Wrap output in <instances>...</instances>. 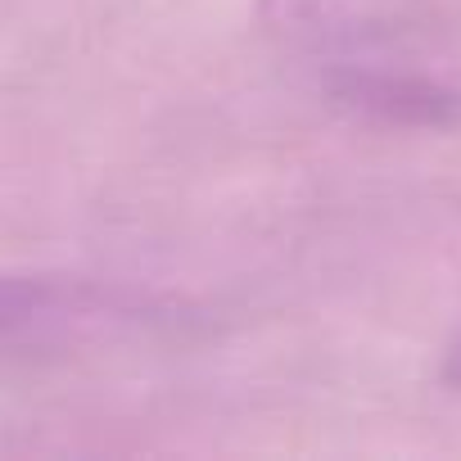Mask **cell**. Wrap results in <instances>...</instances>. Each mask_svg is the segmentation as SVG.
<instances>
[{"label":"cell","mask_w":461,"mask_h":461,"mask_svg":"<svg viewBox=\"0 0 461 461\" xmlns=\"http://www.w3.org/2000/svg\"><path fill=\"white\" fill-rule=\"evenodd\" d=\"M100 299L91 290H73L59 281H32V276H0V339L28 335L68 317H86Z\"/></svg>","instance_id":"1"}]
</instances>
